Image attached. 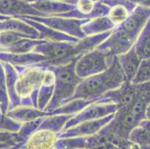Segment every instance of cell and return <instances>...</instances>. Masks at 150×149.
<instances>
[{"mask_svg": "<svg viewBox=\"0 0 150 149\" xmlns=\"http://www.w3.org/2000/svg\"><path fill=\"white\" fill-rule=\"evenodd\" d=\"M125 81L117 57H114L111 65L105 71L83 78L72 99L81 98L96 102L106 93L119 87Z\"/></svg>", "mask_w": 150, "mask_h": 149, "instance_id": "6da1fadb", "label": "cell"}, {"mask_svg": "<svg viewBox=\"0 0 150 149\" xmlns=\"http://www.w3.org/2000/svg\"><path fill=\"white\" fill-rule=\"evenodd\" d=\"M77 60L64 65L50 66L54 74V86L52 96L44 111L48 113L69 102L74 96L78 85L82 80L77 76L75 66Z\"/></svg>", "mask_w": 150, "mask_h": 149, "instance_id": "7a4b0ae2", "label": "cell"}, {"mask_svg": "<svg viewBox=\"0 0 150 149\" xmlns=\"http://www.w3.org/2000/svg\"><path fill=\"white\" fill-rule=\"evenodd\" d=\"M15 68L19 72L16 90L20 98V105L38 108V91L46 68L38 65L15 66Z\"/></svg>", "mask_w": 150, "mask_h": 149, "instance_id": "3957f363", "label": "cell"}, {"mask_svg": "<svg viewBox=\"0 0 150 149\" xmlns=\"http://www.w3.org/2000/svg\"><path fill=\"white\" fill-rule=\"evenodd\" d=\"M114 58L108 53L96 48L78 58L75 66L76 72L81 79L94 76L105 71Z\"/></svg>", "mask_w": 150, "mask_h": 149, "instance_id": "277c9868", "label": "cell"}, {"mask_svg": "<svg viewBox=\"0 0 150 149\" xmlns=\"http://www.w3.org/2000/svg\"><path fill=\"white\" fill-rule=\"evenodd\" d=\"M30 20L40 23L59 32L64 33L71 37L81 40L87 37L82 31L83 25L89 20H79L75 18H67L62 16H24Z\"/></svg>", "mask_w": 150, "mask_h": 149, "instance_id": "5b68a950", "label": "cell"}, {"mask_svg": "<svg viewBox=\"0 0 150 149\" xmlns=\"http://www.w3.org/2000/svg\"><path fill=\"white\" fill-rule=\"evenodd\" d=\"M137 37L120 27H116L111 31L110 35L96 48L113 57H117L130 50L135 43Z\"/></svg>", "mask_w": 150, "mask_h": 149, "instance_id": "8992f818", "label": "cell"}, {"mask_svg": "<svg viewBox=\"0 0 150 149\" xmlns=\"http://www.w3.org/2000/svg\"><path fill=\"white\" fill-rule=\"evenodd\" d=\"M118 107L114 104L105 103V102L96 101L84 107L79 113L74 115L66 123L62 131H65L71 127L75 126L81 122L104 118V117L115 113Z\"/></svg>", "mask_w": 150, "mask_h": 149, "instance_id": "52a82bcc", "label": "cell"}, {"mask_svg": "<svg viewBox=\"0 0 150 149\" xmlns=\"http://www.w3.org/2000/svg\"><path fill=\"white\" fill-rule=\"evenodd\" d=\"M137 85L125 81L119 87L106 93L97 101L105 103H112L117 106L118 109L129 107L135 98Z\"/></svg>", "mask_w": 150, "mask_h": 149, "instance_id": "ba28073f", "label": "cell"}, {"mask_svg": "<svg viewBox=\"0 0 150 149\" xmlns=\"http://www.w3.org/2000/svg\"><path fill=\"white\" fill-rule=\"evenodd\" d=\"M0 15L17 18L20 16H48L36 10L26 0H0Z\"/></svg>", "mask_w": 150, "mask_h": 149, "instance_id": "9c48e42d", "label": "cell"}, {"mask_svg": "<svg viewBox=\"0 0 150 149\" xmlns=\"http://www.w3.org/2000/svg\"><path fill=\"white\" fill-rule=\"evenodd\" d=\"M114 114H110L99 119L81 122L73 127L61 131L58 134V139L61 138H71L77 136H88L96 134L106 124L111 120Z\"/></svg>", "mask_w": 150, "mask_h": 149, "instance_id": "30bf717a", "label": "cell"}, {"mask_svg": "<svg viewBox=\"0 0 150 149\" xmlns=\"http://www.w3.org/2000/svg\"><path fill=\"white\" fill-rule=\"evenodd\" d=\"M105 142H108L105 137L98 132L97 133L92 136L58 139L54 145V148L88 149L99 145Z\"/></svg>", "mask_w": 150, "mask_h": 149, "instance_id": "8fae6325", "label": "cell"}, {"mask_svg": "<svg viewBox=\"0 0 150 149\" xmlns=\"http://www.w3.org/2000/svg\"><path fill=\"white\" fill-rule=\"evenodd\" d=\"M149 18L150 8L137 5L125 21L118 27L137 37Z\"/></svg>", "mask_w": 150, "mask_h": 149, "instance_id": "7c38bea8", "label": "cell"}, {"mask_svg": "<svg viewBox=\"0 0 150 149\" xmlns=\"http://www.w3.org/2000/svg\"><path fill=\"white\" fill-rule=\"evenodd\" d=\"M58 139V133L47 130H37L31 134L22 149H53Z\"/></svg>", "mask_w": 150, "mask_h": 149, "instance_id": "4fadbf2b", "label": "cell"}, {"mask_svg": "<svg viewBox=\"0 0 150 149\" xmlns=\"http://www.w3.org/2000/svg\"><path fill=\"white\" fill-rule=\"evenodd\" d=\"M46 60H48L47 57L35 52L23 54H12L0 52V61L11 64L13 66H28Z\"/></svg>", "mask_w": 150, "mask_h": 149, "instance_id": "5bb4252c", "label": "cell"}, {"mask_svg": "<svg viewBox=\"0 0 150 149\" xmlns=\"http://www.w3.org/2000/svg\"><path fill=\"white\" fill-rule=\"evenodd\" d=\"M17 19L23 20V22L26 23L31 27L37 30L39 32L40 36V39L45 40L48 41H67V42H77L79 40L76 37H71L69 35L64 34V33L59 32L56 30L53 29L49 26H46L45 25L42 24L40 23L35 21V20H30V19L24 17V16H20L17 17Z\"/></svg>", "mask_w": 150, "mask_h": 149, "instance_id": "9a60e30c", "label": "cell"}, {"mask_svg": "<svg viewBox=\"0 0 150 149\" xmlns=\"http://www.w3.org/2000/svg\"><path fill=\"white\" fill-rule=\"evenodd\" d=\"M137 85L135 98L129 107L132 113L142 121L145 119L146 109L150 103V82Z\"/></svg>", "mask_w": 150, "mask_h": 149, "instance_id": "2e32d148", "label": "cell"}, {"mask_svg": "<svg viewBox=\"0 0 150 149\" xmlns=\"http://www.w3.org/2000/svg\"><path fill=\"white\" fill-rule=\"evenodd\" d=\"M54 86V74L50 68H46L43 72L41 84L38 95V108L44 111L46 107L50 102Z\"/></svg>", "mask_w": 150, "mask_h": 149, "instance_id": "e0dca14e", "label": "cell"}, {"mask_svg": "<svg viewBox=\"0 0 150 149\" xmlns=\"http://www.w3.org/2000/svg\"><path fill=\"white\" fill-rule=\"evenodd\" d=\"M30 3L36 10L45 13L48 16L66 13L75 8L73 5L58 0H39Z\"/></svg>", "mask_w": 150, "mask_h": 149, "instance_id": "ac0fdd59", "label": "cell"}, {"mask_svg": "<svg viewBox=\"0 0 150 149\" xmlns=\"http://www.w3.org/2000/svg\"><path fill=\"white\" fill-rule=\"evenodd\" d=\"M117 57L123 72L125 80L131 82L135 76L141 61V59L136 52L134 47L133 46L127 52L117 56Z\"/></svg>", "mask_w": 150, "mask_h": 149, "instance_id": "d6986e66", "label": "cell"}, {"mask_svg": "<svg viewBox=\"0 0 150 149\" xmlns=\"http://www.w3.org/2000/svg\"><path fill=\"white\" fill-rule=\"evenodd\" d=\"M5 73L7 90L9 98V110L20 105V98H19L16 90V83L18 78L19 72L13 65L5 62H2Z\"/></svg>", "mask_w": 150, "mask_h": 149, "instance_id": "ffe728a7", "label": "cell"}, {"mask_svg": "<svg viewBox=\"0 0 150 149\" xmlns=\"http://www.w3.org/2000/svg\"><path fill=\"white\" fill-rule=\"evenodd\" d=\"M7 116H8L11 119L18 122L23 123L31 121L37 119L45 117L48 116L49 113L45 111H42L39 109L34 107L20 106L11 109L6 113Z\"/></svg>", "mask_w": 150, "mask_h": 149, "instance_id": "44dd1931", "label": "cell"}, {"mask_svg": "<svg viewBox=\"0 0 150 149\" xmlns=\"http://www.w3.org/2000/svg\"><path fill=\"white\" fill-rule=\"evenodd\" d=\"M17 31L33 38L40 39V34L35 28L17 18L11 17L6 20L0 21V31Z\"/></svg>", "mask_w": 150, "mask_h": 149, "instance_id": "7402d4cb", "label": "cell"}, {"mask_svg": "<svg viewBox=\"0 0 150 149\" xmlns=\"http://www.w3.org/2000/svg\"><path fill=\"white\" fill-rule=\"evenodd\" d=\"M114 28V25L107 16L89 20L81 27L86 36H92L112 31Z\"/></svg>", "mask_w": 150, "mask_h": 149, "instance_id": "603a6c76", "label": "cell"}, {"mask_svg": "<svg viewBox=\"0 0 150 149\" xmlns=\"http://www.w3.org/2000/svg\"><path fill=\"white\" fill-rule=\"evenodd\" d=\"M137 55L141 60L150 58V18L137 36L134 45Z\"/></svg>", "mask_w": 150, "mask_h": 149, "instance_id": "cb8c5ba5", "label": "cell"}, {"mask_svg": "<svg viewBox=\"0 0 150 149\" xmlns=\"http://www.w3.org/2000/svg\"><path fill=\"white\" fill-rule=\"evenodd\" d=\"M74 116V115H73ZM73 115H48L43 119L38 130H47L59 134Z\"/></svg>", "mask_w": 150, "mask_h": 149, "instance_id": "d4e9b609", "label": "cell"}, {"mask_svg": "<svg viewBox=\"0 0 150 149\" xmlns=\"http://www.w3.org/2000/svg\"><path fill=\"white\" fill-rule=\"evenodd\" d=\"M45 41H46L45 40L36 39V38H23L11 46L0 49V52L12 53V54L31 52H33L37 46Z\"/></svg>", "mask_w": 150, "mask_h": 149, "instance_id": "484cf974", "label": "cell"}, {"mask_svg": "<svg viewBox=\"0 0 150 149\" xmlns=\"http://www.w3.org/2000/svg\"><path fill=\"white\" fill-rule=\"evenodd\" d=\"M92 101L85 100V99H72L69 102L64 104L61 106L58 107V108L54 109L50 112V115H76L79 113L84 107L93 103Z\"/></svg>", "mask_w": 150, "mask_h": 149, "instance_id": "4316f807", "label": "cell"}, {"mask_svg": "<svg viewBox=\"0 0 150 149\" xmlns=\"http://www.w3.org/2000/svg\"><path fill=\"white\" fill-rule=\"evenodd\" d=\"M129 139L137 145L140 149H150V129L140 122L132 131Z\"/></svg>", "mask_w": 150, "mask_h": 149, "instance_id": "83f0119b", "label": "cell"}, {"mask_svg": "<svg viewBox=\"0 0 150 149\" xmlns=\"http://www.w3.org/2000/svg\"><path fill=\"white\" fill-rule=\"evenodd\" d=\"M9 98L7 90L5 73L2 61H0V112L3 114L9 110Z\"/></svg>", "mask_w": 150, "mask_h": 149, "instance_id": "f1b7e54d", "label": "cell"}, {"mask_svg": "<svg viewBox=\"0 0 150 149\" xmlns=\"http://www.w3.org/2000/svg\"><path fill=\"white\" fill-rule=\"evenodd\" d=\"M150 82V58L141 60L135 76L131 83L133 84H141Z\"/></svg>", "mask_w": 150, "mask_h": 149, "instance_id": "f546056e", "label": "cell"}, {"mask_svg": "<svg viewBox=\"0 0 150 149\" xmlns=\"http://www.w3.org/2000/svg\"><path fill=\"white\" fill-rule=\"evenodd\" d=\"M23 38L33 37L17 31H0V49L11 46Z\"/></svg>", "mask_w": 150, "mask_h": 149, "instance_id": "4dcf8cb0", "label": "cell"}, {"mask_svg": "<svg viewBox=\"0 0 150 149\" xmlns=\"http://www.w3.org/2000/svg\"><path fill=\"white\" fill-rule=\"evenodd\" d=\"M21 125V123L15 121L6 114H3L0 112V131H1L16 133L20 130Z\"/></svg>", "mask_w": 150, "mask_h": 149, "instance_id": "1f68e13d", "label": "cell"}, {"mask_svg": "<svg viewBox=\"0 0 150 149\" xmlns=\"http://www.w3.org/2000/svg\"><path fill=\"white\" fill-rule=\"evenodd\" d=\"M88 149H125L124 148L118 146L117 145L114 144V143H110V142H105V143H102L99 145L96 146V147L91 148Z\"/></svg>", "mask_w": 150, "mask_h": 149, "instance_id": "d6a6232c", "label": "cell"}, {"mask_svg": "<svg viewBox=\"0 0 150 149\" xmlns=\"http://www.w3.org/2000/svg\"><path fill=\"white\" fill-rule=\"evenodd\" d=\"M13 145V143H0V149H8Z\"/></svg>", "mask_w": 150, "mask_h": 149, "instance_id": "836d02e7", "label": "cell"}, {"mask_svg": "<svg viewBox=\"0 0 150 149\" xmlns=\"http://www.w3.org/2000/svg\"><path fill=\"white\" fill-rule=\"evenodd\" d=\"M145 119H146L149 120V121H150V103L149 104V105L147 106L146 109Z\"/></svg>", "mask_w": 150, "mask_h": 149, "instance_id": "e575fe53", "label": "cell"}, {"mask_svg": "<svg viewBox=\"0 0 150 149\" xmlns=\"http://www.w3.org/2000/svg\"><path fill=\"white\" fill-rule=\"evenodd\" d=\"M140 122L143 123V124H144V125H146V127H148V128L150 129V121H149V120L146 119H145L142 120V121H140Z\"/></svg>", "mask_w": 150, "mask_h": 149, "instance_id": "d590c367", "label": "cell"}, {"mask_svg": "<svg viewBox=\"0 0 150 149\" xmlns=\"http://www.w3.org/2000/svg\"><path fill=\"white\" fill-rule=\"evenodd\" d=\"M10 18H11V17L1 16V15H0V20H1V21H3V20H8V19H10Z\"/></svg>", "mask_w": 150, "mask_h": 149, "instance_id": "8d00e7d4", "label": "cell"}, {"mask_svg": "<svg viewBox=\"0 0 150 149\" xmlns=\"http://www.w3.org/2000/svg\"><path fill=\"white\" fill-rule=\"evenodd\" d=\"M53 149H55V148H53Z\"/></svg>", "mask_w": 150, "mask_h": 149, "instance_id": "74e56055", "label": "cell"}, {"mask_svg": "<svg viewBox=\"0 0 150 149\" xmlns=\"http://www.w3.org/2000/svg\"><path fill=\"white\" fill-rule=\"evenodd\" d=\"M0 21H1V20H0Z\"/></svg>", "mask_w": 150, "mask_h": 149, "instance_id": "f35d334b", "label": "cell"}, {"mask_svg": "<svg viewBox=\"0 0 150 149\" xmlns=\"http://www.w3.org/2000/svg\"><path fill=\"white\" fill-rule=\"evenodd\" d=\"M21 149H22V148H21Z\"/></svg>", "mask_w": 150, "mask_h": 149, "instance_id": "ab89813d", "label": "cell"}]
</instances>
